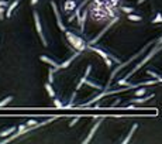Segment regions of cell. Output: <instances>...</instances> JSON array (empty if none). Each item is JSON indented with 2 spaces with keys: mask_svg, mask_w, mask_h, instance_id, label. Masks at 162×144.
<instances>
[{
  "mask_svg": "<svg viewBox=\"0 0 162 144\" xmlns=\"http://www.w3.org/2000/svg\"><path fill=\"white\" fill-rule=\"evenodd\" d=\"M65 37H66L68 42L71 44V47H72L73 49L81 51V52H83L85 49H88V41H85V40L79 35V34L72 33V31L66 30V31H65Z\"/></svg>",
  "mask_w": 162,
  "mask_h": 144,
  "instance_id": "cell-1",
  "label": "cell"
},
{
  "mask_svg": "<svg viewBox=\"0 0 162 144\" xmlns=\"http://www.w3.org/2000/svg\"><path fill=\"white\" fill-rule=\"evenodd\" d=\"M32 18H34L35 30H37V33H38V37H40L41 42H42V45H44V47H48V41H47V38H45V34H44V30H42V24H41L40 14H38L35 10L32 12Z\"/></svg>",
  "mask_w": 162,
  "mask_h": 144,
  "instance_id": "cell-2",
  "label": "cell"
},
{
  "mask_svg": "<svg viewBox=\"0 0 162 144\" xmlns=\"http://www.w3.org/2000/svg\"><path fill=\"white\" fill-rule=\"evenodd\" d=\"M117 21H118V17H113V18H111V20H110V21H109V24L106 25L104 28L101 30L100 33L97 34V35H96V37H94V38H93V40H90V41H89V42H88V45H94V44H96V42H97V41H99V40H100V38H101V37H103V35H104V34H106V33H107V30H110V27H113V25H114V24H116V23H117Z\"/></svg>",
  "mask_w": 162,
  "mask_h": 144,
  "instance_id": "cell-3",
  "label": "cell"
},
{
  "mask_svg": "<svg viewBox=\"0 0 162 144\" xmlns=\"http://www.w3.org/2000/svg\"><path fill=\"white\" fill-rule=\"evenodd\" d=\"M88 49H92V51H94L96 54H99L103 59H106V58H111L114 62H120V59H118L117 57H114V55H111V54L109 52V51H106V49L100 48V47H96V45H88Z\"/></svg>",
  "mask_w": 162,
  "mask_h": 144,
  "instance_id": "cell-4",
  "label": "cell"
},
{
  "mask_svg": "<svg viewBox=\"0 0 162 144\" xmlns=\"http://www.w3.org/2000/svg\"><path fill=\"white\" fill-rule=\"evenodd\" d=\"M51 7H52V10H54V14H55V18H57V24H58V27H59V30L61 31H66V27H65V24H64V21H62V17H61V13L58 12V7H57V3L55 2H51Z\"/></svg>",
  "mask_w": 162,
  "mask_h": 144,
  "instance_id": "cell-5",
  "label": "cell"
},
{
  "mask_svg": "<svg viewBox=\"0 0 162 144\" xmlns=\"http://www.w3.org/2000/svg\"><path fill=\"white\" fill-rule=\"evenodd\" d=\"M103 119H104V117H100V119L97 120L96 123L93 124V127L90 129V132H89V134H88V136H86V139L83 141H82V143L83 144H88V143H90V141H92V139H93V136L94 134H96V132L97 130H99V127H100V124H101V122H103Z\"/></svg>",
  "mask_w": 162,
  "mask_h": 144,
  "instance_id": "cell-6",
  "label": "cell"
},
{
  "mask_svg": "<svg viewBox=\"0 0 162 144\" xmlns=\"http://www.w3.org/2000/svg\"><path fill=\"white\" fill-rule=\"evenodd\" d=\"M76 7H78V0H65L62 10H64V13L68 14V13L75 12V8Z\"/></svg>",
  "mask_w": 162,
  "mask_h": 144,
  "instance_id": "cell-7",
  "label": "cell"
},
{
  "mask_svg": "<svg viewBox=\"0 0 162 144\" xmlns=\"http://www.w3.org/2000/svg\"><path fill=\"white\" fill-rule=\"evenodd\" d=\"M90 72H92V65H88V68H86V71H85V74H83V76H82L81 79H79V82H78V85H76V88H75V91H79L83 85H85V82H86V79L89 78V75H90Z\"/></svg>",
  "mask_w": 162,
  "mask_h": 144,
  "instance_id": "cell-8",
  "label": "cell"
},
{
  "mask_svg": "<svg viewBox=\"0 0 162 144\" xmlns=\"http://www.w3.org/2000/svg\"><path fill=\"white\" fill-rule=\"evenodd\" d=\"M79 55H81V51H76V49H75V52H73V55L71 58H68V59H66V61H64V62H61V64H59V68H58V69H65V68H68L69 65H71V64H72L73 62V59H75V58H78L79 57Z\"/></svg>",
  "mask_w": 162,
  "mask_h": 144,
  "instance_id": "cell-9",
  "label": "cell"
},
{
  "mask_svg": "<svg viewBox=\"0 0 162 144\" xmlns=\"http://www.w3.org/2000/svg\"><path fill=\"white\" fill-rule=\"evenodd\" d=\"M86 18H88V8H85V10H83V13H82V14H81L79 17H76L78 25H79V28H81V31H83V30H85Z\"/></svg>",
  "mask_w": 162,
  "mask_h": 144,
  "instance_id": "cell-10",
  "label": "cell"
},
{
  "mask_svg": "<svg viewBox=\"0 0 162 144\" xmlns=\"http://www.w3.org/2000/svg\"><path fill=\"white\" fill-rule=\"evenodd\" d=\"M40 61L47 62V64H49V65H52V66H54V69H55V71H58V68H59V62L54 61L52 58L47 57V55H40Z\"/></svg>",
  "mask_w": 162,
  "mask_h": 144,
  "instance_id": "cell-11",
  "label": "cell"
},
{
  "mask_svg": "<svg viewBox=\"0 0 162 144\" xmlns=\"http://www.w3.org/2000/svg\"><path fill=\"white\" fill-rule=\"evenodd\" d=\"M88 2H90V0H83L82 3H79V6H78L76 8H75V12H73V14L71 17H69V21H72L73 18H76V17H79L81 16V10L83 7H85V4H88Z\"/></svg>",
  "mask_w": 162,
  "mask_h": 144,
  "instance_id": "cell-12",
  "label": "cell"
},
{
  "mask_svg": "<svg viewBox=\"0 0 162 144\" xmlns=\"http://www.w3.org/2000/svg\"><path fill=\"white\" fill-rule=\"evenodd\" d=\"M16 130H17L16 126H10V127H6V129H3V130H0V137H2V139H6V137L12 136V134L16 132Z\"/></svg>",
  "mask_w": 162,
  "mask_h": 144,
  "instance_id": "cell-13",
  "label": "cell"
},
{
  "mask_svg": "<svg viewBox=\"0 0 162 144\" xmlns=\"http://www.w3.org/2000/svg\"><path fill=\"white\" fill-rule=\"evenodd\" d=\"M21 0H13L12 3H10V6L7 7V10H6V17H12L13 12L16 10V7L18 6V3H20Z\"/></svg>",
  "mask_w": 162,
  "mask_h": 144,
  "instance_id": "cell-14",
  "label": "cell"
},
{
  "mask_svg": "<svg viewBox=\"0 0 162 144\" xmlns=\"http://www.w3.org/2000/svg\"><path fill=\"white\" fill-rule=\"evenodd\" d=\"M137 129H138V124H137V123H134V124H133V127L130 129V132H128V134H127V137H126V139H123L121 143H124V144L128 143V141L131 140V137H133V134L135 133V130H137Z\"/></svg>",
  "mask_w": 162,
  "mask_h": 144,
  "instance_id": "cell-15",
  "label": "cell"
},
{
  "mask_svg": "<svg viewBox=\"0 0 162 144\" xmlns=\"http://www.w3.org/2000/svg\"><path fill=\"white\" fill-rule=\"evenodd\" d=\"M155 95H148V96H145V98H141V96H138V98H135V99H131V103H134V105H138V103H144V102H147V100H150V99H152Z\"/></svg>",
  "mask_w": 162,
  "mask_h": 144,
  "instance_id": "cell-16",
  "label": "cell"
},
{
  "mask_svg": "<svg viewBox=\"0 0 162 144\" xmlns=\"http://www.w3.org/2000/svg\"><path fill=\"white\" fill-rule=\"evenodd\" d=\"M44 88L47 89V93L49 95V98H55V91H54V86L51 82H45L44 83Z\"/></svg>",
  "mask_w": 162,
  "mask_h": 144,
  "instance_id": "cell-17",
  "label": "cell"
},
{
  "mask_svg": "<svg viewBox=\"0 0 162 144\" xmlns=\"http://www.w3.org/2000/svg\"><path fill=\"white\" fill-rule=\"evenodd\" d=\"M85 85H88V86H92V88H94V89H99V91H103V89H104V88L101 86V85H99V83H94L93 81H90L89 78L86 79Z\"/></svg>",
  "mask_w": 162,
  "mask_h": 144,
  "instance_id": "cell-18",
  "label": "cell"
},
{
  "mask_svg": "<svg viewBox=\"0 0 162 144\" xmlns=\"http://www.w3.org/2000/svg\"><path fill=\"white\" fill-rule=\"evenodd\" d=\"M12 100H13V96H6L4 99L0 100V107H4L6 105H8V103L12 102Z\"/></svg>",
  "mask_w": 162,
  "mask_h": 144,
  "instance_id": "cell-19",
  "label": "cell"
},
{
  "mask_svg": "<svg viewBox=\"0 0 162 144\" xmlns=\"http://www.w3.org/2000/svg\"><path fill=\"white\" fill-rule=\"evenodd\" d=\"M54 106L57 107V109H64L65 105L61 102V99H54Z\"/></svg>",
  "mask_w": 162,
  "mask_h": 144,
  "instance_id": "cell-20",
  "label": "cell"
},
{
  "mask_svg": "<svg viewBox=\"0 0 162 144\" xmlns=\"http://www.w3.org/2000/svg\"><path fill=\"white\" fill-rule=\"evenodd\" d=\"M147 93V89L144 86L141 88V89H137V91H135V93H134V95H135V98H138V96H144Z\"/></svg>",
  "mask_w": 162,
  "mask_h": 144,
  "instance_id": "cell-21",
  "label": "cell"
},
{
  "mask_svg": "<svg viewBox=\"0 0 162 144\" xmlns=\"http://www.w3.org/2000/svg\"><path fill=\"white\" fill-rule=\"evenodd\" d=\"M128 20H131V21H141L142 20V17L141 16H137V14H128Z\"/></svg>",
  "mask_w": 162,
  "mask_h": 144,
  "instance_id": "cell-22",
  "label": "cell"
},
{
  "mask_svg": "<svg viewBox=\"0 0 162 144\" xmlns=\"http://www.w3.org/2000/svg\"><path fill=\"white\" fill-rule=\"evenodd\" d=\"M121 3V0H107V4H110V6H111V7H117L118 4Z\"/></svg>",
  "mask_w": 162,
  "mask_h": 144,
  "instance_id": "cell-23",
  "label": "cell"
},
{
  "mask_svg": "<svg viewBox=\"0 0 162 144\" xmlns=\"http://www.w3.org/2000/svg\"><path fill=\"white\" fill-rule=\"evenodd\" d=\"M120 10L124 13H127V14H131V13H134V8L133 7H127V6H121L120 7Z\"/></svg>",
  "mask_w": 162,
  "mask_h": 144,
  "instance_id": "cell-24",
  "label": "cell"
},
{
  "mask_svg": "<svg viewBox=\"0 0 162 144\" xmlns=\"http://www.w3.org/2000/svg\"><path fill=\"white\" fill-rule=\"evenodd\" d=\"M54 72H55V69L54 68H49L48 71V82L54 83Z\"/></svg>",
  "mask_w": 162,
  "mask_h": 144,
  "instance_id": "cell-25",
  "label": "cell"
},
{
  "mask_svg": "<svg viewBox=\"0 0 162 144\" xmlns=\"http://www.w3.org/2000/svg\"><path fill=\"white\" fill-rule=\"evenodd\" d=\"M152 23H154V24H157V23H162V14L161 13H158V14L152 18Z\"/></svg>",
  "mask_w": 162,
  "mask_h": 144,
  "instance_id": "cell-26",
  "label": "cell"
},
{
  "mask_svg": "<svg viewBox=\"0 0 162 144\" xmlns=\"http://www.w3.org/2000/svg\"><path fill=\"white\" fill-rule=\"evenodd\" d=\"M118 85H121V86H133V85H130V83L127 82L126 78H124V79H120V81H118Z\"/></svg>",
  "mask_w": 162,
  "mask_h": 144,
  "instance_id": "cell-27",
  "label": "cell"
},
{
  "mask_svg": "<svg viewBox=\"0 0 162 144\" xmlns=\"http://www.w3.org/2000/svg\"><path fill=\"white\" fill-rule=\"evenodd\" d=\"M38 123H40V122H37V120H34V119H30L25 124H27L28 127H32V126H35V124H38Z\"/></svg>",
  "mask_w": 162,
  "mask_h": 144,
  "instance_id": "cell-28",
  "label": "cell"
},
{
  "mask_svg": "<svg viewBox=\"0 0 162 144\" xmlns=\"http://www.w3.org/2000/svg\"><path fill=\"white\" fill-rule=\"evenodd\" d=\"M6 10H7V8H4V7L0 6V20H3L4 18V16H6Z\"/></svg>",
  "mask_w": 162,
  "mask_h": 144,
  "instance_id": "cell-29",
  "label": "cell"
},
{
  "mask_svg": "<svg viewBox=\"0 0 162 144\" xmlns=\"http://www.w3.org/2000/svg\"><path fill=\"white\" fill-rule=\"evenodd\" d=\"M79 120H81V117H79V116H76V117H75V119H73L72 122L69 123V127H73V126H75V124H76L78 122H79Z\"/></svg>",
  "mask_w": 162,
  "mask_h": 144,
  "instance_id": "cell-30",
  "label": "cell"
},
{
  "mask_svg": "<svg viewBox=\"0 0 162 144\" xmlns=\"http://www.w3.org/2000/svg\"><path fill=\"white\" fill-rule=\"evenodd\" d=\"M7 2H6V0H0V6H2V7H6V6H7Z\"/></svg>",
  "mask_w": 162,
  "mask_h": 144,
  "instance_id": "cell-31",
  "label": "cell"
},
{
  "mask_svg": "<svg viewBox=\"0 0 162 144\" xmlns=\"http://www.w3.org/2000/svg\"><path fill=\"white\" fill-rule=\"evenodd\" d=\"M38 2H40V0H30V4H31V6H35Z\"/></svg>",
  "mask_w": 162,
  "mask_h": 144,
  "instance_id": "cell-32",
  "label": "cell"
},
{
  "mask_svg": "<svg viewBox=\"0 0 162 144\" xmlns=\"http://www.w3.org/2000/svg\"><path fill=\"white\" fill-rule=\"evenodd\" d=\"M144 2H145V0H138L137 3H138V4H141V3H144Z\"/></svg>",
  "mask_w": 162,
  "mask_h": 144,
  "instance_id": "cell-33",
  "label": "cell"
}]
</instances>
